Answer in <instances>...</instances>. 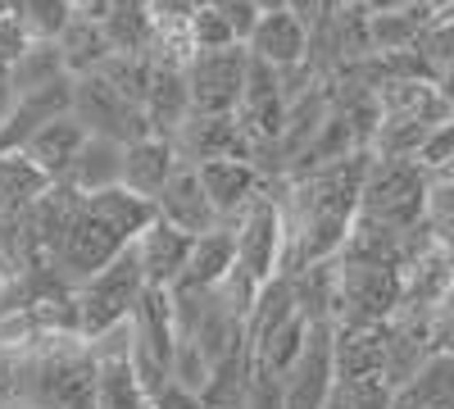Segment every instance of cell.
<instances>
[{"instance_id": "1", "label": "cell", "mask_w": 454, "mask_h": 409, "mask_svg": "<svg viewBox=\"0 0 454 409\" xmlns=\"http://www.w3.org/2000/svg\"><path fill=\"white\" fill-rule=\"evenodd\" d=\"M100 400V359L87 337L55 332L19 350L14 387L0 409H96Z\"/></svg>"}, {"instance_id": "2", "label": "cell", "mask_w": 454, "mask_h": 409, "mask_svg": "<svg viewBox=\"0 0 454 409\" xmlns=\"http://www.w3.org/2000/svg\"><path fill=\"white\" fill-rule=\"evenodd\" d=\"M404 305V269L395 264H355L340 259L336 273V327H382Z\"/></svg>"}, {"instance_id": "3", "label": "cell", "mask_w": 454, "mask_h": 409, "mask_svg": "<svg viewBox=\"0 0 454 409\" xmlns=\"http://www.w3.org/2000/svg\"><path fill=\"white\" fill-rule=\"evenodd\" d=\"M427 192H432V173L419 160H377L372 155V173L364 182L359 214L409 232L419 223H427Z\"/></svg>"}, {"instance_id": "4", "label": "cell", "mask_w": 454, "mask_h": 409, "mask_svg": "<svg viewBox=\"0 0 454 409\" xmlns=\"http://www.w3.org/2000/svg\"><path fill=\"white\" fill-rule=\"evenodd\" d=\"M145 264H141V250L128 246L109 269H100L82 291H78V314H82V337L96 342L105 337L109 327L132 323L141 295H145Z\"/></svg>"}, {"instance_id": "5", "label": "cell", "mask_w": 454, "mask_h": 409, "mask_svg": "<svg viewBox=\"0 0 454 409\" xmlns=\"http://www.w3.org/2000/svg\"><path fill=\"white\" fill-rule=\"evenodd\" d=\"M73 119H78L91 137H109L119 146H137L145 137H155L145 105H132L105 73L73 78Z\"/></svg>"}, {"instance_id": "6", "label": "cell", "mask_w": 454, "mask_h": 409, "mask_svg": "<svg viewBox=\"0 0 454 409\" xmlns=\"http://www.w3.org/2000/svg\"><path fill=\"white\" fill-rule=\"evenodd\" d=\"M246 73H250V51L246 46L196 51V59L186 64L192 109H196V114H241Z\"/></svg>"}, {"instance_id": "7", "label": "cell", "mask_w": 454, "mask_h": 409, "mask_svg": "<svg viewBox=\"0 0 454 409\" xmlns=\"http://www.w3.org/2000/svg\"><path fill=\"white\" fill-rule=\"evenodd\" d=\"M336 323H309L305 355L295 359V368L282 382L286 409H327L336 391Z\"/></svg>"}, {"instance_id": "8", "label": "cell", "mask_w": 454, "mask_h": 409, "mask_svg": "<svg viewBox=\"0 0 454 409\" xmlns=\"http://www.w3.org/2000/svg\"><path fill=\"white\" fill-rule=\"evenodd\" d=\"M182 164H209V160H254L259 141L246 132L241 114H192L173 137Z\"/></svg>"}, {"instance_id": "9", "label": "cell", "mask_w": 454, "mask_h": 409, "mask_svg": "<svg viewBox=\"0 0 454 409\" xmlns=\"http://www.w3.org/2000/svg\"><path fill=\"white\" fill-rule=\"evenodd\" d=\"M196 169H200V182H205L218 218H223V228H237L241 214L263 196V187H269L263 173L246 160H209V164H196Z\"/></svg>"}, {"instance_id": "10", "label": "cell", "mask_w": 454, "mask_h": 409, "mask_svg": "<svg viewBox=\"0 0 454 409\" xmlns=\"http://www.w3.org/2000/svg\"><path fill=\"white\" fill-rule=\"evenodd\" d=\"M155 209H160L164 223L182 228L186 237H205V232L223 228V218H218V209H214V201H209V192H205L196 164H182V169L173 173V182L164 187V196L155 201Z\"/></svg>"}, {"instance_id": "11", "label": "cell", "mask_w": 454, "mask_h": 409, "mask_svg": "<svg viewBox=\"0 0 454 409\" xmlns=\"http://www.w3.org/2000/svg\"><path fill=\"white\" fill-rule=\"evenodd\" d=\"M155 64V59H150ZM145 114L155 137H177L182 123L196 114L192 109V83H186V64H155L150 73V96H145Z\"/></svg>"}, {"instance_id": "12", "label": "cell", "mask_w": 454, "mask_h": 409, "mask_svg": "<svg viewBox=\"0 0 454 409\" xmlns=\"http://www.w3.org/2000/svg\"><path fill=\"white\" fill-rule=\"evenodd\" d=\"M192 246H196V237H186L182 228L155 218L141 232V241H137L141 264H145V282L150 287H177L182 273H186V264H192Z\"/></svg>"}, {"instance_id": "13", "label": "cell", "mask_w": 454, "mask_h": 409, "mask_svg": "<svg viewBox=\"0 0 454 409\" xmlns=\"http://www.w3.org/2000/svg\"><path fill=\"white\" fill-rule=\"evenodd\" d=\"M177 169H182L177 146H173L168 137H145V141L128 146V160H123V187H128L132 196H141V201H160Z\"/></svg>"}, {"instance_id": "14", "label": "cell", "mask_w": 454, "mask_h": 409, "mask_svg": "<svg viewBox=\"0 0 454 409\" xmlns=\"http://www.w3.org/2000/svg\"><path fill=\"white\" fill-rule=\"evenodd\" d=\"M250 55L273 64V68H300L309 59V28L300 23L291 10H278V14H263L254 36H250Z\"/></svg>"}, {"instance_id": "15", "label": "cell", "mask_w": 454, "mask_h": 409, "mask_svg": "<svg viewBox=\"0 0 454 409\" xmlns=\"http://www.w3.org/2000/svg\"><path fill=\"white\" fill-rule=\"evenodd\" d=\"M87 128L73 119V114H64V119H55V123H46L42 132H36L27 146H23V155L42 169L51 182H64L68 177V169H73V160L82 155V146H87Z\"/></svg>"}, {"instance_id": "16", "label": "cell", "mask_w": 454, "mask_h": 409, "mask_svg": "<svg viewBox=\"0 0 454 409\" xmlns=\"http://www.w3.org/2000/svg\"><path fill=\"white\" fill-rule=\"evenodd\" d=\"M123 160H128V146L109 141V137H87L82 155L73 160L64 182H68V187H78L82 196L114 192V187H123Z\"/></svg>"}, {"instance_id": "17", "label": "cell", "mask_w": 454, "mask_h": 409, "mask_svg": "<svg viewBox=\"0 0 454 409\" xmlns=\"http://www.w3.org/2000/svg\"><path fill=\"white\" fill-rule=\"evenodd\" d=\"M137 323V346L150 350L155 359H164L173 368V355H177V314H173V291L168 287H145L141 305L132 314Z\"/></svg>"}, {"instance_id": "18", "label": "cell", "mask_w": 454, "mask_h": 409, "mask_svg": "<svg viewBox=\"0 0 454 409\" xmlns=\"http://www.w3.org/2000/svg\"><path fill=\"white\" fill-rule=\"evenodd\" d=\"M387 323L382 327H336V378H382Z\"/></svg>"}, {"instance_id": "19", "label": "cell", "mask_w": 454, "mask_h": 409, "mask_svg": "<svg viewBox=\"0 0 454 409\" xmlns=\"http://www.w3.org/2000/svg\"><path fill=\"white\" fill-rule=\"evenodd\" d=\"M82 209H87V196L78 187H68V182H55V187L32 205V228H36V237H42V246H46V259L64 246V237L73 232V223L82 218Z\"/></svg>"}, {"instance_id": "20", "label": "cell", "mask_w": 454, "mask_h": 409, "mask_svg": "<svg viewBox=\"0 0 454 409\" xmlns=\"http://www.w3.org/2000/svg\"><path fill=\"white\" fill-rule=\"evenodd\" d=\"M105 36L114 55H145L155 51V10L141 5V0H114L105 10Z\"/></svg>"}, {"instance_id": "21", "label": "cell", "mask_w": 454, "mask_h": 409, "mask_svg": "<svg viewBox=\"0 0 454 409\" xmlns=\"http://www.w3.org/2000/svg\"><path fill=\"white\" fill-rule=\"evenodd\" d=\"M59 51H64V64L73 78H87V73H100L109 59H114V46H109V36H105V23L82 14L68 23V32L59 36Z\"/></svg>"}, {"instance_id": "22", "label": "cell", "mask_w": 454, "mask_h": 409, "mask_svg": "<svg viewBox=\"0 0 454 409\" xmlns=\"http://www.w3.org/2000/svg\"><path fill=\"white\" fill-rule=\"evenodd\" d=\"M395 409H454V355H432L419 378L395 391Z\"/></svg>"}, {"instance_id": "23", "label": "cell", "mask_w": 454, "mask_h": 409, "mask_svg": "<svg viewBox=\"0 0 454 409\" xmlns=\"http://www.w3.org/2000/svg\"><path fill=\"white\" fill-rule=\"evenodd\" d=\"M55 182L36 169L23 151L14 155H0V214H23L42 201Z\"/></svg>"}, {"instance_id": "24", "label": "cell", "mask_w": 454, "mask_h": 409, "mask_svg": "<svg viewBox=\"0 0 454 409\" xmlns=\"http://www.w3.org/2000/svg\"><path fill=\"white\" fill-rule=\"evenodd\" d=\"M232 269H237V228H214V232L196 237L192 264H186L182 282H192V287H218Z\"/></svg>"}, {"instance_id": "25", "label": "cell", "mask_w": 454, "mask_h": 409, "mask_svg": "<svg viewBox=\"0 0 454 409\" xmlns=\"http://www.w3.org/2000/svg\"><path fill=\"white\" fill-rule=\"evenodd\" d=\"M10 73H14V91H19V96L46 91V87H55V83L73 78L68 64H64L59 42H32V46H27V51H23L14 64H10Z\"/></svg>"}, {"instance_id": "26", "label": "cell", "mask_w": 454, "mask_h": 409, "mask_svg": "<svg viewBox=\"0 0 454 409\" xmlns=\"http://www.w3.org/2000/svg\"><path fill=\"white\" fill-rule=\"evenodd\" d=\"M436 19L432 5L419 10H387V14H372V46L377 55H395V51H413L419 46L423 28Z\"/></svg>"}, {"instance_id": "27", "label": "cell", "mask_w": 454, "mask_h": 409, "mask_svg": "<svg viewBox=\"0 0 454 409\" xmlns=\"http://www.w3.org/2000/svg\"><path fill=\"white\" fill-rule=\"evenodd\" d=\"M96 409H150V396L137 382L132 359H100V400H96Z\"/></svg>"}, {"instance_id": "28", "label": "cell", "mask_w": 454, "mask_h": 409, "mask_svg": "<svg viewBox=\"0 0 454 409\" xmlns=\"http://www.w3.org/2000/svg\"><path fill=\"white\" fill-rule=\"evenodd\" d=\"M19 14L32 32V42H59L68 32V23L78 19V5L73 0H23Z\"/></svg>"}, {"instance_id": "29", "label": "cell", "mask_w": 454, "mask_h": 409, "mask_svg": "<svg viewBox=\"0 0 454 409\" xmlns=\"http://www.w3.org/2000/svg\"><path fill=\"white\" fill-rule=\"evenodd\" d=\"M327 409H395V391L387 378H340Z\"/></svg>"}, {"instance_id": "30", "label": "cell", "mask_w": 454, "mask_h": 409, "mask_svg": "<svg viewBox=\"0 0 454 409\" xmlns=\"http://www.w3.org/2000/svg\"><path fill=\"white\" fill-rule=\"evenodd\" d=\"M413 51L427 59V68L436 73V83H441L445 73L454 68V23H445V19L436 14V19L423 28V36H419V46H413Z\"/></svg>"}, {"instance_id": "31", "label": "cell", "mask_w": 454, "mask_h": 409, "mask_svg": "<svg viewBox=\"0 0 454 409\" xmlns=\"http://www.w3.org/2000/svg\"><path fill=\"white\" fill-rule=\"evenodd\" d=\"M209 378H214V364L200 355V346H196V342H177V355H173V382L200 396V391L209 387Z\"/></svg>"}, {"instance_id": "32", "label": "cell", "mask_w": 454, "mask_h": 409, "mask_svg": "<svg viewBox=\"0 0 454 409\" xmlns=\"http://www.w3.org/2000/svg\"><path fill=\"white\" fill-rule=\"evenodd\" d=\"M209 10L223 14V23L237 32V42H241V46L254 36V28H259V19H263V10L254 5V0H209Z\"/></svg>"}, {"instance_id": "33", "label": "cell", "mask_w": 454, "mask_h": 409, "mask_svg": "<svg viewBox=\"0 0 454 409\" xmlns=\"http://www.w3.org/2000/svg\"><path fill=\"white\" fill-rule=\"evenodd\" d=\"M192 36H196V51H223V46H241L237 32L223 23V14H214L209 5L192 19Z\"/></svg>"}, {"instance_id": "34", "label": "cell", "mask_w": 454, "mask_h": 409, "mask_svg": "<svg viewBox=\"0 0 454 409\" xmlns=\"http://www.w3.org/2000/svg\"><path fill=\"white\" fill-rule=\"evenodd\" d=\"M419 164L427 173H441L445 164H454V119H445V123L432 128V137L423 141V151H419Z\"/></svg>"}, {"instance_id": "35", "label": "cell", "mask_w": 454, "mask_h": 409, "mask_svg": "<svg viewBox=\"0 0 454 409\" xmlns=\"http://www.w3.org/2000/svg\"><path fill=\"white\" fill-rule=\"evenodd\" d=\"M27 46H32V32L23 14H0V64H14Z\"/></svg>"}, {"instance_id": "36", "label": "cell", "mask_w": 454, "mask_h": 409, "mask_svg": "<svg viewBox=\"0 0 454 409\" xmlns=\"http://www.w3.org/2000/svg\"><path fill=\"white\" fill-rule=\"evenodd\" d=\"M14 105H19V91H14V73H10V64H0V128L10 123Z\"/></svg>"}, {"instance_id": "37", "label": "cell", "mask_w": 454, "mask_h": 409, "mask_svg": "<svg viewBox=\"0 0 454 409\" xmlns=\"http://www.w3.org/2000/svg\"><path fill=\"white\" fill-rule=\"evenodd\" d=\"M150 409H200V396L173 382V387H168V391H164V396H160L155 405H150Z\"/></svg>"}, {"instance_id": "38", "label": "cell", "mask_w": 454, "mask_h": 409, "mask_svg": "<svg viewBox=\"0 0 454 409\" xmlns=\"http://www.w3.org/2000/svg\"><path fill=\"white\" fill-rule=\"evenodd\" d=\"M372 14H387V10H419V5H432V0H364Z\"/></svg>"}, {"instance_id": "39", "label": "cell", "mask_w": 454, "mask_h": 409, "mask_svg": "<svg viewBox=\"0 0 454 409\" xmlns=\"http://www.w3.org/2000/svg\"><path fill=\"white\" fill-rule=\"evenodd\" d=\"M5 314H10V278L0 273V319H5Z\"/></svg>"}, {"instance_id": "40", "label": "cell", "mask_w": 454, "mask_h": 409, "mask_svg": "<svg viewBox=\"0 0 454 409\" xmlns=\"http://www.w3.org/2000/svg\"><path fill=\"white\" fill-rule=\"evenodd\" d=\"M254 5H259L263 14H278V10H286V5H291V0H254Z\"/></svg>"}, {"instance_id": "41", "label": "cell", "mask_w": 454, "mask_h": 409, "mask_svg": "<svg viewBox=\"0 0 454 409\" xmlns=\"http://www.w3.org/2000/svg\"><path fill=\"white\" fill-rule=\"evenodd\" d=\"M432 177H436V182H454V164H445V169H441V173H432Z\"/></svg>"}, {"instance_id": "42", "label": "cell", "mask_w": 454, "mask_h": 409, "mask_svg": "<svg viewBox=\"0 0 454 409\" xmlns=\"http://www.w3.org/2000/svg\"><path fill=\"white\" fill-rule=\"evenodd\" d=\"M450 5H454V0H432V10H436V14H441V10H450Z\"/></svg>"}, {"instance_id": "43", "label": "cell", "mask_w": 454, "mask_h": 409, "mask_svg": "<svg viewBox=\"0 0 454 409\" xmlns=\"http://www.w3.org/2000/svg\"><path fill=\"white\" fill-rule=\"evenodd\" d=\"M441 19H445V23H454V5H450V10H441Z\"/></svg>"}, {"instance_id": "44", "label": "cell", "mask_w": 454, "mask_h": 409, "mask_svg": "<svg viewBox=\"0 0 454 409\" xmlns=\"http://www.w3.org/2000/svg\"><path fill=\"white\" fill-rule=\"evenodd\" d=\"M141 5H150V10H155V0H141Z\"/></svg>"}]
</instances>
